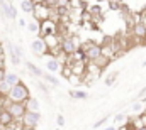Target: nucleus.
Listing matches in <instances>:
<instances>
[{
    "label": "nucleus",
    "instance_id": "72a5a7b5",
    "mask_svg": "<svg viewBox=\"0 0 146 130\" xmlns=\"http://www.w3.org/2000/svg\"><path fill=\"white\" fill-rule=\"evenodd\" d=\"M145 46H146V35H145Z\"/></svg>",
    "mask_w": 146,
    "mask_h": 130
},
{
    "label": "nucleus",
    "instance_id": "6ab92c4d",
    "mask_svg": "<svg viewBox=\"0 0 146 130\" xmlns=\"http://www.w3.org/2000/svg\"><path fill=\"white\" fill-rule=\"evenodd\" d=\"M7 19H12V20L17 19V9L14 7L12 2H9V7H7Z\"/></svg>",
    "mask_w": 146,
    "mask_h": 130
},
{
    "label": "nucleus",
    "instance_id": "6e6552de",
    "mask_svg": "<svg viewBox=\"0 0 146 130\" xmlns=\"http://www.w3.org/2000/svg\"><path fill=\"white\" fill-rule=\"evenodd\" d=\"M12 122H14V117L5 108H2V112H0V127H10Z\"/></svg>",
    "mask_w": 146,
    "mask_h": 130
},
{
    "label": "nucleus",
    "instance_id": "0eeeda50",
    "mask_svg": "<svg viewBox=\"0 0 146 130\" xmlns=\"http://www.w3.org/2000/svg\"><path fill=\"white\" fill-rule=\"evenodd\" d=\"M39 32H41V37L56 34V24L51 19H44V20H41V31Z\"/></svg>",
    "mask_w": 146,
    "mask_h": 130
},
{
    "label": "nucleus",
    "instance_id": "4468645a",
    "mask_svg": "<svg viewBox=\"0 0 146 130\" xmlns=\"http://www.w3.org/2000/svg\"><path fill=\"white\" fill-rule=\"evenodd\" d=\"M26 68L31 71V74L33 76H36V78H42V74H44V71H41V68L36 66L34 63H31V61H26Z\"/></svg>",
    "mask_w": 146,
    "mask_h": 130
},
{
    "label": "nucleus",
    "instance_id": "f257e3e1",
    "mask_svg": "<svg viewBox=\"0 0 146 130\" xmlns=\"http://www.w3.org/2000/svg\"><path fill=\"white\" fill-rule=\"evenodd\" d=\"M29 97H31L29 88L21 81L19 85H15V86H12V88H10V91L7 93L5 100H7V101H10V103H26V100H27Z\"/></svg>",
    "mask_w": 146,
    "mask_h": 130
},
{
    "label": "nucleus",
    "instance_id": "cd10ccee",
    "mask_svg": "<svg viewBox=\"0 0 146 130\" xmlns=\"http://www.w3.org/2000/svg\"><path fill=\"white\" fill-rule=\"evenodd\" d=\"M19 26H21V27H26L27 24H26V20H24V19H19Z\"/></svg>",
    "mask_w": 146,
    "mask_h": 130
},
{
    "label": "nucleus",
    "instance_id": "f03ea898",
    "mask_svg": "<svg viewBox=\"0 0 146 130\" xmlns=\"http://www.w3.org/2000/svg\"><path fill=\"white\" fill-rule=\"evenodd\" d=\"M83 54H85V59H88L90 63H95L102 56V46L88 42L87 46H83Z\"/></svg>",
    "mask_w": 146,
    "mask_h": 130
},
{
    "label": "nucleus",
    "instance_id": "aec40b11",
    "mask_svg": "<svg viewBox=\"0 0 146 130\" xmlns=\"http://www.w3.org/2000/svg\"><path fill=\"white\" fill-rule=\"evenodd\" d=\"M10 88H12V86H10V85H7V83L2 79V81H0V97L5 98V97H7V93L10 91Z\"/></svg>",
    "mask_w": 146,
    "mask_h": 130
},
{
    "label": "nucleus",
    "instance_id": "f3484780",
    "mask_svg": "<svg viewBox=\"0 0 146 130\" xmlns=\"http://www.w3.org/2000/svg\"><path fill=\"white\" fill-rule=\"evenodd\" d=\"M26 27L29 29L31 34H37L39 31H41V22H39V20H31V22H27Z\"/></svg>",
    "mask_w": 146,
    "mask_h": 130
},
{
    "label": "nucleus",
    "instance_id": "9d476101",
    "mask_svg": "<svg viewBox=\"0 0 146 130\" xmlns=\"http://www.w3.org/2000/svg\"><path fill=\"white\" fill-rule=\"evenodd\" d=\"M46 69H48V73H58V71H61V64H60L58 58L48 59L46 61Z\"/></svg>",
    "mask_w": 146,
    "mask_h": 130
},
{
    "label": "nucleus",
    "instance_id": "412c9836",
    "mask_svg": "<svg viewBox=\"0 0 146 130\" xmlns=\"http://www.w3.org/2000/svg\"><path fill=\"white\" fill-rule=\"evenodd\" d=\"M115 78H117V73H112V74H109V76L106 78V85H107V86H110V85L114 83V79H115Z\"/></svg>",
    "mask_w": 146,
    "mask_h": 130
},
{
    "label": "nucleus",
    "instance_id": "ddd939ff",
    "mask_svg": "<svg viewBox=\"0 0 146 130\" xmlns=\"http://www.w3.org/2000/svg\"><path fill=\"white\" fill-rule=\"evenodd\" d=\"M26 112H39V101H37L36 98L29 97L26 100Z\"/></svg>",
    "mask_w": 146,
    "mask_h": 130
},
{
    "label": "nucleus",
    "instance_id": "a878e982",
    "mask_svg": "<svg viewBox=\"0 0 146 130\" xmlns=\"http://www.w3.org/2000/svg\"><path fill=\"white\" fill-rule=\"evenodd\" d=\"M0 68H5V58L2 53H0Z\"/></svg>",
    "mask_w": 146,
    "mask_h": 130
},
{
    "label": "nucleus",
    "instance_id": "4be33fe9",
    "mask_svg": "<svg viewBox=\"0 0 146 130\" xmlns=\"http://www.w3.org/2000/svg\"><path fill=\"white\" fill-rule=\"evenodd\" d=\"M107 118H109V117H102L100 120H97V122L94 123V129H100V125H104V123L107 122Z\"/></svg>",
    "mask_w": 146,
    "mask_h": 130
},
{
    "label": "nucleus",
    "instance_id": "7c9ffc66",
    "mask_svg": "<svg viewBox=\"0 0 146 130\" xmlns=\"http://www.w3.org/2000/svg\"><path fill=\"white\" fill-rule=\"evenodd\" d=\"M145 93H146V86L143 88V90H141V95H145Z\"/></svg>",
    "mask_w": 146,
    "mask_h": 130
},
{
    "label": "nucleus",
    "instance_id": "9b49d317",
    "mask_svg": "<svg viewBox=\"0 0 146 130\" xmlns=\"http://www.w3.org/2000/svg\"><path fill=\"white\" fill-rule=\"evenodd\" d=\"M36 5H37V3H34L33 0H22L19 7H21V10H22L24 14H34Z\"/></svg>",
    "mask_w": 146,
    "mask_h": 130
},
{
    "label": "nucleus",
    "instance_id": "2f4dec72",
    "mask_svg": "<svg viewBox=\"0 0 146 130\" xmlns=\"http://www.w3.org/2000/svg\"><path fill=\"white\" fill-rule=\"evenodd\" d=\"M2 108H3V103H2V101H0V112H2Z\"/></svg>",
    "mask_w": 146,
    "mask_h": 130
},
{
    "label": "nucleus",
    "instance_id": "b1692460",
    "mask_svg": "<svg viewBox=\"0 0 146 130\" xmlns=\"http://www.w3.org/2000/svg\"><path fill=\"white\" fill-rule=\"evenodd\" d=\"M56 122H58V125H60V127H65V117H63V115H58Z\"/></svg>",
    "mask_w": 146,
    "mask_h": 130
},
{
    "label": "nucleus",
    "instance_id": "39448f33",
    "mask_svg": "<svg viewBox=\"0 0 146 130\" xmlns=\"http://www.w3.org/2000/svg\"><path fill=\"white\" fill-rule=\"evenodd\" d=\"M39 120H41V115H39V112H26L24 113V117L21 118V122H22V125H24V130L29 129H36L37 123H39Z\"/></svg>",
    "mask_w": 146,
    "mask_h": 130
},
{
    "label": "nucleus",
    "instance_id": "20e7f679",
    "mask_svg": "<svg viewBox=\"0 0 146 130\" xmlns=\"http://www.w3.org/2000/svg\"><path fill=\"white\" fill-rule=\"evenodd\" d=\"M60 49L63 51V54H68V56L75 54V53H76V51L80 49L78 39H76V37H65V39H61Z\"/></svg>",
    "mask_w": 146,
    "mask_h": 130
},
{
    "label": "nucleus",
    "instance_id": "c85d7f7f",
    "mask_svg": "<svg viewBox=\"0 0 146 130\" xmlns=\"http://www.w3.org/2000/svg\"><path fill=\"white\" fill-rule=\"evenodd\" d=\"M104 130H119V129H117V127H106Z\"/></svg>",
    "mask_w": 146,
    "mask_h": 130
},
{
    "label": "nucleus",
    "instance_id": "f8f14e48",
    "mask_svg": "<svg viewBox=\"0 0 146 130\" xmlns=\"http://www.w3.org/2000/svg\"><path fill=\"white\" fill-rule=\"evenodd\" d=\"M7 49H9V58H10L12 64H14V66H19V64H21V56L15 53L14 44H9V46H7Z\"/></svg>",
    "mask_w": 146,
    "mask_h": 130
},
{
    "label": "nucleus",
    "instance_id": "393cba45",
    "mask_svg": "<svg viewBox=\"0 0 146 130\" xmlns=\"http://www.w3.org/2000/svg\"><path fill=\"white\" fill-rule=\"evenodd\" d=\"M141 108H143V105H141V103H134V106H133V110H134V112H139Z\"/></svg>",
    "mask_w": 146,
    "mask_h": 130
},
{
    "label": "nucleus",
    "instance_id": "473e14b6",
    "mask_svg": "<svg viewBox=\"0 0 146 130\" xmlns=\"http://www.w3.org/2000/svg\"><path fill=\"white\" fill-rule=\"evenodd\" d=\"M143 68H146V59H145V61H143Z\"/></svg>",
    "mask_w": 146,
    "mask_h": 130
},
{
    "label": "nucleus",
    "instance_id": "c756f323",
    "mask_svg": "<svg viewBox=\"0 0 146 130\" xmlns=\"http://www.w3.org/2000/svg\"><path fill=\"white\" fill-rule=\"evenodd\" d=\"M34 3H44V0H33Z\"/></svg>",
    "mask_w": 146,
    "mask_h": 130
},
{
    "label": "nucleus",
    "instance_id": "1a4fd4ad",
    "mask_svg": "<svg viewBox=\"0 0 146 130\" xmlns=\"http://www.w3.org/2000/svg\"><path fill=\"white\" fill-rule=\"evenodd\" d=\"M3 81H5L7 85H10V86H15V85H19V83H21V78H19V74H17V73L7 71V73H5V76H3Z\"/></svg>",
    "mask_w": 146,
    "mask_h": 130
},
{
    "label": "nucleus",
    "instance_id": "7ed1b4c3",
    "mask_svg": "<svg viewBox=\"0 0 146 130\" xmlns=\"http://www.w3.org/2000/svg\"><path fill=\"white\" fill-rule=\"evenodd\" d=\"M3 108L14 117V120H21L26 113V105L24 103H10V101H3Z\"/></svg>",
    "mask_w": 146,
    "mask_h": 130
},
{
    "label": "nucleus",
    "instance_id": "423d86ee",
    "mask_svg": "<svg viewBox=\"0 0 146 130\" xmlns=\"http://www.w3.org/2000/svg\"><path fill=\"white\" fill-rule=\"evenodd\" d=\"M31 51L37 54V56H42V54H46L48 51H49V47H48V44H46V39L44 37H36L33 42H31Z\"/></svg>",
    "mask_w": 146,
    "mask_h": 130
},
{
    "label": "nucleus",
    "instance_id": "5701e85b",
    "mask_svg": "<svg viewBox=\"0 0 146 130\" xmlns=\"http://www.w3.org/2000/svg\"><path fill=\"white\" fill-rule=\"evenodd\" d=\"M124 118H126V117H124L122 113H117V115L114 117V122H115V123H119V122H124Z\"/></svg>",
    "mask_w": 146,
    "mask_h": 130
},
{
    "label": "nucleus",
    "instance_id": "2eb2a0df",
    "mask_svg": "<svg viewBox=\"0 0 146 130\" xmlns=\"http://www.w3.org/2000/svg\"><path fill=\"white\" fill-rule=\"evenodd\" d=\"M134 35H138V37H145L146 35V24L143 20L134 24Z\"/></svg>",
    "mask_w": 146,
    "mask_h": 130
},
{
    "label": "nucleus",
    "instance_id": "dca6fc26",
    "mask_svg": "<svg viewBox=\"0 0 146 130\" xmlns=\"http://www.w3.org/2000/svg\"><path fill=\"white\" fill-rule=\"evenodd\" d=\"M42 79H44L46 83L53 85V86H58V85H60V79H58L53 73H44V74H42Z\"/></svg>",
    "mask_w": 146,
    "mask_h": 130
},
{
    "label": "nucleus",
    "instance_id": "bb28decb",
    "mask_svg": "<svg viewBox=\"0 0 146 130\" xmlns=\"http://www.w3.org/2000/svg\"><path fill=\"white\" fill-rule=\"evenodd\" d=\"M5 73H7V71H5V68H0V81L3 79V76H5Z\"/></svg>",
    "mask_w": 146,
    "mask_h": 130
},
{
    "label": "nucleus",
    "instance_id": "a211bd4d",
    "mask_svg": "<svg viewBox=\"0 0 146 130\" xmlns=\"http://www.w3.org/2000/svg\"><path fill=\"white\" fill-rule=\"evenodd\" d=\"M70 97L76 98V100H87L88 98V93L83 91V90H72L70 91Z\"/></svg>",
    "mask_w": 146,
    "mask_h": 130
}]
</instances>
